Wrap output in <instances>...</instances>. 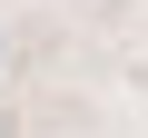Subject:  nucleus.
Here are the masks:
<instances>
[{
	"label": "nucleus",
	"instance_id": "2",
	"mask_svg": "<svg viewBox=\"0 0 148 138\" xmlns=\"http://www.w3.org/2000/svg\"><path fill=\"white\" fill-rule=\"evenodd\" d=\"M0 59H10V30H0Z\"/></svg>",
	"mask_w": 148,
	"mask_h": 138
},
{
	"label": "nucleus",
	"instance_id": "1",
	"mask_svg": "<svg viewBox=\"0 0 148 138\" xmlns=\"http://www.w3.org/2000/svg\"><path fill=\"white\" fill-rule=\"evenodd\" d=\"M0 138H20V128H10V109H0Z\"/></svg>",
	"mask_w": 148,
	"mask_h": 138
}]
</instances>
